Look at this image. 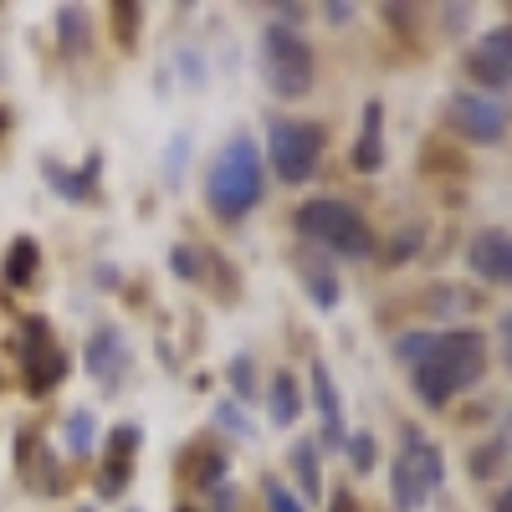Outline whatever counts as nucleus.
I'll return each instance as SVG.
<instances>
[{"mask_svg": "<svg viewBox=\"0 0 512 512\" xmlns=\"http://www.w3.org/2000/svg\"><path fill=\"white\" fill-rule=\"evenodd\" d=\"M487 374V338L477 328H456L431 338V354L415 364V390L425 405H446L451 395L472 390Z\"/></svg>", "mask_w": 512, "mask_h": 512, "instance_id": "1", "label": "nucleus"}, {"mask_svg": "<svg viewBox=\"0 0 512 512\" xmlns=\"http://www.w3.org/2000/svg\"><path fill=\"white\" fill-rule=\"evenodd\" d=\"M328 512H359V502H354L349 492H333V502H328Z\"/></svg>", "mask_w": 512, "mask_h": 512, "instance_id": "24", "label": "nucleus"}, {"mask_svg": "<svg viewBox=\"0 0 512 512\" xmlns=\"http://www.w3.org/2000/svg\"><path fill=\"white\" fill-rule=\"evenodd\" d=\"M36 262H41V251H36V241H11V251H6V282L11 287H26L31 277H36Z\"/></svg>", "mask_w": 512, "mask_h": 512, "instance_id": "16", "label": "nucleus"}, {"mask_svg": "<svg viewBox=\"0 0 512 512\" xmlns=\"http://www.w3.org/2000/svg\"><path fill=\"white\" fill-rule=\"evenodd\" d=\"M446 118H451L456 134L472 139V144H502V134H507V108L492 93H456Z\"/></svg>", "mask_w": 512, "mask_h": 512, "instance_id": "7", "label": "nucleus"}, {"mask_svg": "<svg viewBox=\"0 0 512 512\" xmlns=\"http://www.w3.org/2000/svg\"><path fill=\"white\" fill-rule=\"evenodd\" d=\"M297 415H303V390H297V379L282 369V374L272 379V420H277V425H292Z\"/></svg>", "mask_w": 512, "mask_h": 512, "instance_id": "15", "label": "nucleus"}, {"mask_svg": "<svg viewBox=\"0 0 512 512\" xmlns=\"http://www.w3.org/2000/svg\"><path fill=\"white\" fill-rule=\"evenodd\" d=\"M267 512H308L303 502H297L282 482H267Z\"/></svg>", "mask_w": 512, "mask_h": 512, "instance_id": "20", "label": "nucleus"}, {"mask_svg": "<svg viewBox=\"0 0 512 512\" xmlns=\"http://www.w3.org/2000/svg\"><path fill=\"white\" fill-rule=\"evenodd\" d=\"M354 164L364 169V175H374V169L384 164V108H379V103H369V108H364V128H359Z\"/></svg>", "mask_w": 512, "mask_h": 512, "instance_id": "13", "label": "nucleus"}, {"mask_svg": "<svg viewBox=\"0 0 512 512\" xmlns=\"http://www.w3.org/2000/svg\"><path fill=\"white\" fill-rule=\"evenodd\" d=\"M262 72L277 98H303L313 88V47L292 26H267L262 36Z\"/></svg>", "mask_w": 512, "mask_h": 512, "instance_id": "4", "label": "nucleus"}, {"mask_svg": "<svg viewBox=\"0 0 512 512\" xmlns=\"http://www.w3.org/2000/svg\"><path fill=\"white\" fill-rule=\"evenodd\" d=\"M67 451L72 456H88L93 451V415H72L67 420Z\"/></svg>", "mask_w": 512, "mask_h": 512, "instance_id": "18", "label": "nucleus"}, {"mask_svg": "<svg viewBox=\"0 0 512 512\" xmlns=\"http://www.w3.org/2000/svg\"><path fill=\"white\" fill-rule=\"evenodd\" d=\"M267 159L287 185H303L323 159V128L308 118H272L267 128Z\"/></svg>", "mask_w": 512, "mask_h": 512, "instance_id": "5", "label": "nucleus"}, {"mask_svg": "<svg viewBox=\"0 0 512 512\" xmlns=\"http://www.w3.org/2000/svg\"><path fill=\"white\" fill-rule=\"evenodd\" d=\"M472 77L487 82L492 93L512 88V26H492L472 47Z\"/></svg>", "mask_w": 512, "mask_h": 512, "instance_id": "9", "label": "nucleus"}, {"mask_svg": "<svg viewBox=\"0 0 512 512\" xmlns=\"http://www.w3.org/2000/svg\"><path fill=\"white\" fill-rule=\"evenodd\" d=\"M313 405H318V415H323V441H328V451H338V446L349 441V425H344V405H338L333 374H328L323 359L313 364Z\"/></svg>", "mask_w": 512, "mask_h": 512, "instance_id": "11", "label": "nucleus"}, {"mask_svg": "<svg viewBox=\"0 0 512 512\" xmlns=\"http://www.w3.org/2000/svg\"><path fill=\"white\" fill-rule=\"evenodd\" d=\"M287 461H292L297 482H303V497H308V502H318V497H323V482H318V451H313V441H292Z\"/></svg>", "mask_w": 512, "mask_h": 512, "instance_id": "14", "label": "nucleus"}, {"mask_svg": "<svg viewBox=\"0 0 512 512\" xmlns=\"http://www.w3.org/2000/svg\"><path fill=\"white\" fill-rule=\"evenodd\" d=\"M446 477V461L441 451L425 441V436H410L395 456V472H390V492H395V512H420L425 497H431Z\"/></svg>", "mask_w": 512, "mask_h": 512, "instance_id": "6", "label": "nucleus"}, {"mask_svg": "<svg viewBox=\"0 0 512 512\" xmlns=\"http://www.w3.org/2000/svg\"><path fill=\"white\" fill-rule=\"evenodd\" d=\"M292 226L303 231L308 241H318V246L338 251V256H369V246H374V236H369V221L359 216V210H354L349 200H333V195H323V200H308V205H297Z\"/></svg>", "mask_w": 512, "mask_h": 512, "instance_id": "3", "label": "nucleus"}, {"mask_svg": "<svg viewBox=\"0 0 512 512\" xmlns=\"http://www.w3.org/2000/svg\"><path fill=\"white\" fill-rule=\"evenodd\" d=\"M180 512H195V507H180Z\"/></svg>", "mask_w": 512, "mask_h": 512, "instance_id": "26", "label": "nucleus"}, {"mask_svg": "<svg viewBox=\"0 0 512 512\" xmlns=\"http://www.w3.org/2000/svg\"><path fill=\"white\" fill-rule=\"evenodd\" d=\"M344 451H349V461H354V472H369V466H374V436H369V431H354V436L344 441Z\"/></svg>", "mask_w": 512, "mask_h": 512, "instance_id": "19", "label": "nucleus"}, {"mask_svg": "<svg viewBox=\"0 0 512 512\" xmlns=\"http://www.w3.org/2000/svg\"><path fill=\"white\" fill-rule=\"evenodd\" d=\"M57 31H62V52H77L82 41H88V21H82V11H72V6L57 16Z\"/></svg>", "mask_w": 512, "mask_h": 512, "instance_id": "17", "label": "nucleus"}, {"mask_svg": "<svg viewBox=\"0 0 512 512\" xmlns=\"http://www.w3.org/2000/svg\"><path fill=\"white\" fill-rule=\"evenodd\" d=\"M231 379H236V395L246 400V395H251V359H236V364H231Z\"/></svg>", "mask_w": 512, "mask_h": 512, "instance_id": "22", "label": "nucleus"}, {"mask_svg": "<svg viewBox=\"0 0 512 512\" xmlns=\"http://www.w3.org/2000/svg\"><path fill=\"white\" fill-rule=\"evenodd\" d=\"M466 267L492 287H512V231H482L466 246Z\"/></svg>", "mask_w": 512, "mask_h": 512, "instance_id": "10", "label": "nucleus"}, {"mask_svg": "<svg viewBox=\"0 0 512 512\" xmlns=\"http://www.w3.org/2000/svg\"><path fill=\"white\" fill-rule=\"evenodd\" d=\"M205 200L221 221H241L262 200V154L251 139H231L205 169Z\"/></svg>", "mask_w": 512, "mask_h": 512, "instance_id": "2", "label": "nucleus"}, {"mask_svg": "<svg viewBox=\"0 0 512 512\" xmlns=\"http://www.w3.org/2000/svg\"><path fill=\"white\" fill-rule=\"evenodd\" d=\"M497 512H512V487H507V492L497 497Z\"/></svg>", "mask_w": 512, "mask_h": 512, "instance_id": "25", "label": "nucleus"}, {"mask_svg": "<svg viewBox=\"0 0 512 512\" xmlns=\"http://www.w3.org/2000/svg\"><path fill=\"white\" fill-rule=\"evenodd\" d=\"M123 364H128V354H123V333H118V328H98V333H93V344H88V369H93V379L113 384V379L123 374Z\"/></svg>", "mask_w": 512, "mask_h": 512, "instance_id": "12", "label": "nucleus"}, {"mask_svg": "<svg viewBox=\"0 0 512 512\" xmlns=\"http://www.w3.org/2000/svg\"><path fill=\"white\" fill-rule=\"evenodd\" d=\"M0 123H6V118H0Z\"/></svg>", "mask_w": 512, "mask_h": 512, "instance_id": "27", "label": "nucleus"}, {"mask_svg": "<svg viewBox=\"0 0 512 512\" xmlns=\"http://www.w3.org/2000/svg\"><path fill=\"white\" fill-rule=\"evenodd\" d=\"M216 420L226 425L231 436H251V420H246V415H241L236 405H221V410H216Z\"/></svg>", "mask_w": 512, "mask_h": 512, "instance_id": "21", "label": "nucleus"}, {"mask_svg": "<svg viewBox=\"0 0 512 512\" xmlns=\"http://www.w3.org/2000/svg\"><path fill=\"white\" fill-rule=\"evenodd\" d=\"M175 277H185V282L195 277V256H190L185 246H175Z\"/></svg>", "mask_w": 512, "mask_h": 512, "instance_id": "23", "label": "nucleus"}, {"mask_svg": "<svg viewBox=\"0 0 512 512\" xmlns=\"http://www.w3.org/2000/svg\"><path fill=\"white\" fill-rule=\"evenodd\" d=\"M21 359H26V384H31V395H47L52 384L67 374V359L52 349L47 323H41V318L26 323V349H21Z\"/></svg>", "mask_w": 512, "mask_h": 512, "instance_id": "8", "label": "nucleus"}]
</instances>
